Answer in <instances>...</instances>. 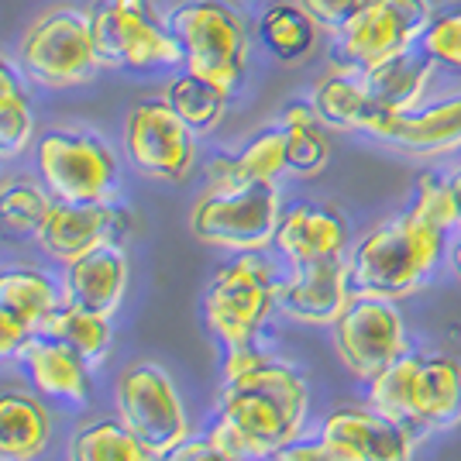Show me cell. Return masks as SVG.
Masks as SVG:
<instances>
[{
    "label": "cell",
    "instance_id": "cell-2",
    "mask_svg": "<svg viewBox=\"0 0 461 461\" xmlns=\"http://www.w3.org/2000/svg\"><path fill=\"white\" fill-rule=\"evenodd\" d=\"M444 251V230L413 211L396 213L368 230L348 255V279L355 296L400 300L427 283Z\"/></svg>",
    "mask_w": 461,
    "mask_h": 461
},
{
    "label": "cell",
    "instance_id": "cell-6",
    "mask_svg": "<svg viewBox=\"0 0 461 461\" xmlns=\"http://www.w3.org/2000/svg\"><path fill=\"white\" fill-rule=\"evenodd\" d=\"M279 279L262 251H238V258L213 272L203 293V317L228 351L251 348L276 307Z\"/></svg>",
    "mask_w": 461,
    "mask_h": 461
},
{
    "label": "cell",
    "instance_id": "cell-5",
    "mask_svg": "<svg viewBox=\"0 0 461 461\" xmlns=\"http://www.w3.org/2000/svg\"><path fill=\"white\" fill-rule=\"evenodd\" d=\"M283 217L276 179L211 186L190 211V230L196 241L224 251H262L276 241Z\"/></svg>",
    "mask_w": 461,
    "mask_h": 461
},
{
    "label": "cell",
    "instance_id": "cell-19",
    "mask_svg": "<svg viewBox=\"0 0 461 461\" xmlns=\"http://www.w3.org/2000/svg\"><path fill=\"white\" fill-rule=\"evenodd\" d=\"M310 104H313L317 117L334 131H358V135L379 138L385 124L393 121V114H385L383 107L368 96L362 73L358 69H341V66L313 86Z\"/></svg>",
    "mask_w": 461,
    "mask_h": 461
},
{
    "label": "cell",
    "instance_id": "cell-34",
    "mask_svg": "<svg viewBox=\"0 0 461 461\" xmlns=\"http://www.w3.org/2000/svg\"><path fill=\"white\" fill-rule=\"evenodd\" d=\"M423 56H430L438 66H447L461 73V7H447V11H438L434 21L427 24L420 39Z\"/></svg>",
    "mask_w": 461,
    "mask_h": 461
},
{
    "label": "cell",
    "instance_id": "cell-7",
    "mask_svg": "<svg viewBox=\"0 0 461 461\" xmlns=\"http://www.w3.org/2000/svg\"><path fill=\"white\" fill-rule=\"evenodd\" d=\"M21 69L24 77L49 90L83 86L104 66L96 52L90 11H49L41 14L21 41Z\"/></svg>",
    "mask_w": 461,
    "mask_h": 461
},
{
    "label": "cell",
    "instance_id": "cell-28",
    "mask_svg": "<svg viewBox=\"0 0 461 461\" xmlns=\"http://www.w3.org/2000/svg\"><path fill=\"white\" fill-rule=\"evenodd\" d=\"M41 334H49V338L62 341L69 351H77L90 368H96L111 355V341H114L111 317H100V313H90V310L73 307V303H62Z\"/></svg>",
    "mask_w": 461,
    "mask_h": 461
},
{
    "label": "cell",
    "instance_id": "cell-27",
    "mask_svg": "<svg viewBox=\"0 0 461 461\" xmlns=\"http://www.w3.org/2000/svg\"><path fill=\"white\" fill-rule=\"evenodd\" d=\"M162 100L190 124L196 135H211V131H217V124L224 121V114H228L230 94L221 90L211 79L183 69V73H176V77L166 83V96H162Z\"/></svg>",
    "mask_w": 461,
    "mask_h": 461
},
{
    "label": "cell",
    "instance_id": "cell-31",
    "mask_svg": "<svg viewBox=\"0 0 461 461\" xmlns=\"http://www.w3.org/2000/svg\"><path fill=\"white\" fill-rule=\"evenodd\" d=\"M52 207H56V200L45 190H39L35 183H28V179L0 186V234L35 238L45 228Z\"/></svg>",
    "mask_w": 461,
    "mask_h": 461
},
{
    "label": "cell",
    "instance_id": "cell-8",
    "mask_svg": "<svg viewBox=\"0 0 461 461\" xmlns=\"http://www.w3.org/2000/svg\"><path fill=\"white\" fill-rule=\"evenodd\" d=\"M100 62L111 69L183 66V45L158 18L152 0H104L90 11Z\"/></svg>",
    "mask_w": 461,
    "mask_h": 461
},
{
    "label": "cell",
    "instance_id": "cell-14",
    "mask_svg": "<svg viewBox=\"0 0 461 461\" xmlns=\"http://www.w3.org/2000/svg\"><path fill=\"white\" fill-rule=\"evenodd\" d=\"M128 230H131V213L117 207L114 200H96V203H62V200H56L45 228L35 234V241L49 258L69 266V262H77V258L96 249L124 245Z\"/></svg>",
    "mask_w": 461,
    "mask_h": 461
},
{
    "label": "cell",
    "instance_id": "cell-36",
    "mask_svg": "<svg viewBox=\"0 0 461 461\" xmlns=\"http://www.w3.org/2000/svg\"><path fill=\"white\" fill-rule=\"evenodd\" d=\"M155 461H238V458H230L228 451H221L211 438H186V441H179L169 451H162Z\"/></svg>",
    "mask_w": 461,
    "mask_h": 461
},
{
    "label": "cell",
    "instance_id": "cell-10",
    "mask_svg": "<svg viewBox=\"0 0 461 461\" xmlns=\"http://www.w3.org/2000/svg\"><path fill=\"white\" fill-rule=\"evenodd\" d=\"M39 173L62 203H96L117 190V158L94 131H45L39 138Z\"/></svg>",
    "mask_w": 461,
    "mask_h": 461
},
{
    "label": "cell",
    "instance_id": "cell-37",
    "mask_svg": "<svg viewBox=\"0 0 461 461\" xmlns=\"http://www.w3.org/2000/svg\"><path fill=\"white\" fill-rule=\"evenodd\" d=\"M28 338H32V330L21 324L18 317H11L7 310L0 307V362L18 358L24 345H28Z\"/></svg>",
    "mask_w": 461,
    "mask_h": 461
},
{
    "label": "cell",
    "instance_id": "cell-4",
    "mask_svg": "<svg viewBox=\"0 0 461 461\" xmlns=\"http://www.w3.org/2000/svg\"><path fill=\"white\" fill-rule=\"evenodd\" d=\"M183 45V69L234 94L249 69V28L241 14L221 0H183L166 14Z\"/></svg>",
    "mask_w": 461,
    "mask_h": 461
},
{
    "label": "cell",
    "instance_id": "cell-13",
    "mask_svg": "<svg viewBox=\"0 0 461 461\" xmlns=\"http://www.w3.org/2000/svg\"><path fill=\"white\" fill-rule=\"evenodd\" d=\"M334 348L358 379H375L379 372L406 355V327L393 300L355 296L334 321Z\"/></svg>",
    "mask_w": 461,
    "mask_h": 461
},
{
    "label": "cell",
    "instance_id": "cell-39",
    "mask_svg": "<svg viewBox=\"0 0 461 461\" xmlns=\"http://www.w3.org/2000/svg\"><path fill=\"white\" fill-rule=\"evenodd\" d=\"M18 90H21L18 69H14L7 59L0 56V94H18Z\"/></svg>",
    "mask_w": 461,
    "mask_h": 461
},
{
    "label": "cell",
    "instance_id": "cell-41",
    "mask_svg": "<svg viewBox=\"0 0 461 461\" xmlns=\"http://www.w3.org/2000/svg\"><path fill=\"white\" fill-rule=\"evenodd\" d=\"M451 269H455V276L461 279V238L451 245Z\"/></svg>",
    "mask_w": 461,
    "mask_h": 461
},
{
    "label": "cell",
    "instance_id": "cell-32",
    "mask_svg": "<svg viewBox=\"0 0 461 461\" xmlns=\"http://www.w3.org/2000/svg\"><path fill=\"white\" fill-rule=\"evenodd\" d=\"M410 211L420 221L434 224L441 230L458 228V207H455V190H451V176L444 173H420L417 176V190H413V203Z\"/></svg>",
    "mask_w": 461,
    "mask_h": 461
},
{
    "label": "cell",
    "instance_id": "cell-20",
    "mask_svg": "<svg viewBox=\"0 0 461 461\" xmlns=\"http://www.w3.org/2000/svg\"><path fill=\"white\" fill-rule=\"evenodd\" d=\"M406 155H447L461 152V94L423 104L410 114H396L375 138Z\"/></svg>",
    "mask_w": 461,
    "mask_h": 461
},
{
    "label": "cell",
    "instance_id": "cell-22",
    "mask_svg": "<svg viewBox=\"0 0 461 461\" xmlns=\"http://www.w3.org/2000/svg\"><path fill=\"white\" fill-rule=\"evenodd\" d=\"M21 362H24L41 396H56L66 403H86L90 400V366L56 338L32 334L24 351H21Z\"/></svg>",
    "mask_w": 461,
    "mask_h": 461
},
{
    "label": "cell",
    "instance_id": "cell-29",
    "mask_svg": "<svg viewBox=\"0 0 461 461\" xmlns=\"http://www.w3.org/2000/svg\"><path fill=\"white\" fill-rule=\"evenodd\" d=\"M317 28L300 4H272L258 18V39L279 62H303L317 45Z\"/></svg>",
    "mask_w": 461,
    "mask_h": 461
},
{
    "label": "cell",
    "instance_id": "cell-30",
    "mask_svg": "<svg viewBox=\"0 0 461 461\" xmlns=\"http://www.w3.org/2000/svg\"><path fill=\"white\" fill-rule=\"evenodd\" d=\"M69 461H155V455L124 420H90L73 434Z\"/></svg>",
    "mask_w": 461,
    "mask_h": 461
},
{
    "label": "cell",
    "instance_id": "cell-26",
    "mask_svg": "<svg viewBox=\"0 0 461 461\" xmlns=\"http://www.w3.org/2000/svg\"><path fill=\"white\" fill-rule=\"evenodd\" d=\"M283 138H286V173L310 179L321 176L330 162V141L324 135V121L317 117L310 100H293L283 111Z\"/></svg>",
    "mask_w": 461,
    "mask_h": 461
},
{
    "label": "cell",
    "instance_id": "cell-35",
    "mask_svg": "<svg viewBox=\"0 0 461 461\" xmlns=\"http://www.w3.org/2000/svg\"><path fill=\"white\" fill-rule=\"evenodd\" d=\"M303 11H307L310 18L317 21L321 28H327V32H338L341 24H345L366 0H296Z\"/></svg>",
    "mask_w": 461,
    "mask_h": 461
},
{
    "label": "cell",
    "instance_id": "cell-17",
    "mask_svg": "<svg viewBox=\"0 0 461 461\" xmlns=\"http://www.w3.org/2000/svg\"><path fill=\"white\" fill-rule=\"evenodd\" d=\"M272 245L283 251V258H289L293 266L341 258L348 245V224L345 217L327 203H296L279 217Z\"/></svg>",
    "mask_w": 461,
    "mask_h": 461
},
{
    "label": "cell",
    "instance_id": "cell-12",
    "mask_svg": "<svg viewBox=\"0 0 461 461\" xmlns=\"http://www.w3.org/2000/svg\"><path fill=\"white\" fill-rule=\"evenodd\" d=\"M124 155L145 179L183 183L196 166V131L166 100H145L124 117Z\"/></svg>",
    "mask_w": 461,
    "mask_h": 461
},
{
    "label": "cell",
    "instance_id": "cell-1",
    "mask_svg": "<svg viewBox=\"0 0 461 461\" xmlns=\"http://www.w3.org/2000/svg\"><path fill=\"white\" fill-rule=\"evenodd\" d=\"M307 403V379L293 366L272 362L266 355L249 372L224 379L211 441L238 461L276 458L300 438Z\"/></svg>",
    "mask_w": 461,
    "mask_h": 461
},
{
    "label": "cell",
    "instance_id": "cell-15",
    "mask_svg": "<svg viewBox=\"0 0 461 461\" xmlns=\"http://www.w3.org/2000/svg\"><path fill=\"white\" fill-rule=\"evenodd\" d=\"M334 461H413V434L379 410H338L321 427Z\"/></svg>",
    "mask_w": 461,
    "mask_h": 461
},
{
    "label": "cell",
    "instance_id": "cell-9",
    "mask_svg": "<svg viewBox=\"0 0 461 461\" xmlns=\"http://www.w3.org/2000/svg\"><path fill=\"white\" fill-rule=\"evenodd\" d=\"M434 14L430 0H366L334 32L338 66L362 73L383 59L417 49Z\"/></svg>",
    "mask_w": 461,
    "mask_h": 461
},
{
    "label": "cell",
    "instance_id": "cell-25",
    "mask_svg": "<svg viewBox=\"0 0 461 461\" xmlns=\"http://www.w3.org/2000/svg\"><path fill=\"white\" fill-rule=\"evenodd\" d=\"M62 303V286L52 283V276L39 269L0 272V307L18 317L32 334H41Z\"/></svg>",
    "mask_w": 461,
    "mask_h": 461
},
{
    "label": "cell",
    "instance_id": "cell-40",
    "mask_svg": "<svg viewBox=\"0 0 461 461\" xmlns=\"http://www.w3.org/2000/svg\"><path fill=\"white\" fill-rule=\"evenodd\" d=\"M451 190H455V207H458V228H461V169L455 166L451 173Z\"/></svg>",
    "mask_w": 461,
    "mask_h": 461
},
{
    "label": "cell",
    "instance_id": "cell-24",
    "mask_svg": "<svg viewBox=\"0 0 461 461\" xmlns=\"http://www.w3.org/2000/svg\"><path fill=\"white\" fill-rule=\"evenodd\" d=\"M286 173V138L283 128H269L255 135L238 155H217L207 166L211 186H241V183H262Z\"/></svg>",
    "mask_w": 461,
    "mask_h": 461
},
{
    "label": "cell",
    "instance_id": "cell-21",
    "mask_svg": "<svg viewBox=\"0 0 461 461\" xmlns=\"http://www.w3.org/2000/svg\"><path fill=\"white\" fill-rule=\"evenodd\" d=\"M438 73V62L423 56L420 49H406L400 56H389L375 66L362 69L368 96L383 107L385 114H410L423 107V96L430 90V79Z\"/></svg>",
    "mask_w": 461,
    "mask_h": 461
},
{
    "label": "cell",
    "instance_id": "cell-33",
    "mask_svg": "<svg viewBox=\"0 0 461 461\" xmlns=\"http://www.w3.org/2000/svg\"><path fill=\"white\" fill-rule=\"evenodd\" d=\"M35 138V117L24 90L0 94V158H18Z\"/></svg>",
    "mask_w": 461,
    "mask_h": 461
},
{
    "label": "cell",
    "instance_id": "cell-23",
    "mask_svg": "<svg viewBox=\"0 0 461 461\" xmlns=\"http://www.w3.org/2000/svg\"><path fill=\"white\" fill-rule=\"evenodd\" d=\"M52 441L49 410L14 389H0V461H35Z\"/></svg>",
    "mask_w": 461,
    "mask_h": 461
},
{
    "label": "cell",
    "instance_id": "cell-18",
    "mask_svg": "<svg viewBox=\"0 0 461 461\" xmlns=\"http://www.w3.org/2000/svg\"><path fill=\"white\" fill-rule=\"evenodd\" d=\"M62 300L83 307L100 317H114L124 303V289H128V258L121 245H107L90 255H83L77 262H69L62 272Z\"/></svg>",
    "mask_w": 461,
    "mask_h": 461
},
{
    "label": "cell",
    "instance_id": "cell-38",
    "mask_svg": "<svg viewBox=\"0 0 461 461\" xmlns=\"http://www.w3.org/2000/svg\"><path fill=\"white\" fill-rule=\"evenodd\" d=\"M276 461H334L330 458V451L324 447V441H310V444H286Z\"/></svg>",
    "mask_w": 461,
    "mask_h": 461
},
{
    "label": "cell",
    "instance_id": "cell-16",
    "mask_svg": "<svg viewBox=\"0 0 461 461\" xmlns=\"http://www.w3.org/2000/svg\"><path fill=\"white\" fill-rule=\"evenodd\" d=\"M351 300L355 293L348 279L345 255L293 266V272L286 279H279V289H276V307L300 324H334Z\"/></svg>",
    "mask_w": 461,
    "mask_h": 461
},
{
    "label": "cell",
    "instance_id": "cell-3",
    "mask_svg": "<svg viewBox=\"0 0 461 461\" xmlns=\"http://www.w3.org/2000/svg\"><path fill=\"white\" fill-rule=\"evenodd\" d=\"M368 403L413 438L461 423V366L447 355L396 358L368 383Z\"/></svg>",
    "mask_w": 461,
    "mask_h": 461
},
{
    "label": "cell",
    "instance_id": "cell-42",
    "mask_svg": "<svg viewBox=\"0 0 461 461\" xmlns=\"http://www.w3.org/2000/svg\"><path fill=\"white\" fill-rule=\"evenodd\" d=\"M458 169H461V152H458Z\"/></svg>",
    "mask_w": 461,
    "mask_h": 461
},
{
    "label": "cell",
    "instance_id": "cell-11",
    "mask_svg": "<svg viewBox=\"0 0 461 461\" xmlns=\"http://www.w3.org/2000/svg\"><path fill=\"white\" fill-rule=\"evenodd\" d=\"M117 413L155 458L190 438V420L179 389L169 379V372L155 362H135L121 372Z\"/></svg>",
    "mask_w": 461,
    "mask_h": 461
}]
</instances>
